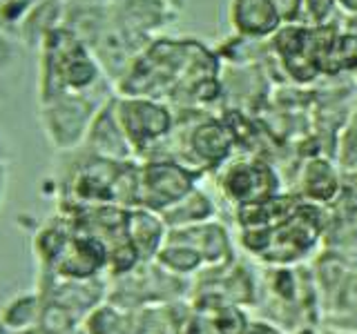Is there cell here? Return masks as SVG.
Listing matches in <instances>:
<instances>
[{
    "instance_id": "1",
    "label": "cell",
    "mask_w": 357,
    "mask_h": 334,
    "mask_svg": "<svg viewBox=\"0 0 357 334\" xmlns=\"http://www.w3.org/2000/svg\"><path fill=\"white\" fill-rule=\"evenodd\" d=\"M100 107L85 94H63L40 103V125L56 150H74L85 138Z\"/></svg>"
},
{
    "instance_id": "2",
    "label": "cell",
    "mask_w": 357,
    "mask_h": 334,
    "mask_svg": "<svg viewBox=\"0 0 357 334\" xmlns=\"http://www.w3.org/2000/svg\"><path fill=\"white\" fill-rule=\"evenodd\" d=\"M116 114L130 145L156 141L170 129V114L159 103L141 96H130L116 103Z\"/></svg>"
},
{
    "instance_id": "3",
    "label": "cell",
    "mask_w": 357,
    "mask_h": 334,
    "mask_svg": "<svg viewBox=\"0 0 357 334\" xmlns=\"http://www.w3.org/2000/svg\"><path fill=\"white\" fill-rule=\"evenodd\" d=\"M228 20L234 31L248 38L273 36L284 22L275 0H230Z\"/></svg>"
},
{
    "instance_id": "4",
    "label": "cell",
    "mask_w": 357,
    "mask_h": 334,
    "mask_svg": "<svg viewBox=\"0 0 357 334\" xmlns=\"http://www.w3.org/2000/svg\"><path fill=\"white\" fill-rule=\"evenodd\" d=\"M87 145L98 159L105 161H116V159H128L130 156V141L123 132V125L116 114V103H103L96 111L87 132Z\"/></svg>"
},
{
    "instance_id": "5",
    "label": "cell",
    "mask_w": 357,
    "mask_h": 334,
    "mask_svg": "<svg viewBox=\"0 0 357 334\" xmlns=\"http://www.w3.org/2000/svg\"><path fill=\"white\" fill-rule=\"evenodd\" d=\"M67 0H38L18 27V38L29 49H38L54 29L65 25Z\"/></svg>"
},
{
    "instance_id": "6",
    "label": "cell",
    "mask_w": 357,
    "mask_h": 334,
    "mask_svg": "<svg viewBox=\"0 0 357 334\" xmlns=\"http://www.w3.org/2000/svg\"><path fill=\"white\" fill-rule=\"evenodd\" d=\"M45 310V296L38 289L20 292L11 296L0 310V323L11 332H33L40 326V317Z\"/></svg>"
},
{
    "instance_id": "7",
    "label": "cell",
    "mask_w": 357,
    "mask_h": 334,
    "mask_svg": "<svg viewBox=\"0 0 357 334\" xmlns=\"http://www.w3.org/2000/svg\"><path fill=\"white\" fill-rule=\"evenodd\" d=\"M74 239V234L63 230L61 225H43L38 234L33 237V256L40 265V274H54L59 267L63 254L70 248V243Z\"/></svg>"
},
{
    "instance_id": "8",
    "label": "cell",
    "mask_w": 357,
    "mask_h": 334,
    "mask_svg": "<svg viewBox=\"0 0 357 334\" xmlns=\"http://www.w3.org/2000/svg\"><path fill=\"white\" fill-rule=\"evenodd\" d=\"M143 181H145V189L152 196H159L161 200H165V203L181 196L188 187L183 172L174 165H163V163L150 165L143 174Z\"/></svg>"
},
{
    "instance_id": "9",
    "label": "cell",
    "mask_w": 357,
    "mask_h": 334,
    "mask_svg": "<svg viewBox=\"0 0 357 334\" xmlns=\"http://www.w3.org/2000/svg\"><path fill=\"white\" fill-rule=\"evenodd\" d=\"M134 328L130 326V319L119 315L112 308H100L92 312L87 319V334H132Z\"/></svg>"
},
{
    "instance_id": "10",
    "label": "cell",
    "mask_w": 357,
    "mask_h": 334,
    "mask_svg": "<svg viewBox=\"0 0 357 334\" xmlns=\"http://www.w3.org/2000/svg\"><path fill=\"white\" fill-rule=\"evenodd\" d=\"M228 145H230V136L219 125H215V122L204 125L195 134V148L206 159H223V154L228 152Z\"/></svg>"
},
{
    "instance_id": "11",
    "label": "cell",
    "mask_w": 357,
    "mask_h": 334,
    "mask_svg": "<svg viewBox=\"0 0 357 334\" xmlns=\"http://www.w3.org/2000/svg\"><path fill=\"white\" fill-rule=\"evenodd\" d=\"M38 0H0V29L3 31H18L22 20L27 18L31 7Z\"/></svg>"
},
{
    "instance_id": "12",
    "label": "cell",
    "mask_w": 357,
    "mask_h": 334,
    "mask_svg": "<svg viewBox=\"0 0 357 334\" xmlns=\"http://www.w3.org/2000/svg\"><path fill=\"white\" fill-rule=\"evenodd\" d=\"M16 61H18V45L11 40L7 31L0 29V74L11 70Z\"/></svg>"
},
{
    "instance_id": "13",
    "label": "cell",
    "mask_w": 357,
    "mask_h": 334,
    "mask_svg": "<svg viewBox=\"0 0 357 334\" xmlns=\"http://www.w3.org/2000/svg\"><path fill=\"white\" fill-rule=\"evenodd\" d=\"M161 259L167 265L178 267V270H185V267H192L197 263V254H192V252H181V250H172V252H163Z\"/></svg>"
},
{
    "instance_id": "14",
    "label": "cell",
    "mask_w": 357,
    "mask_h": 334,
    "mask_svg": "<svg viewBox=\"0 0 357 334\" xmlns=\"http://www.w3.org/2000/svg\"><path fill=\"white\" fill-rule=\"evenodd\" d=\"M107 3L109 0H67V5H72V7H98Z\"/></svg>"
},
{
    "instance_id": "15",
    "label": "cell",
    "mask_w": 357,
    "mask_h": 334,
    "mask_svg": "<svg viewBox=\"0 0 357 334\" xmlns=\"http://www.w3.org/2000/svg\"><path fill=\"white\" fill-rule=\"evenodd\" d=\"M167 3H170L172 7H176L178 11H181V9L185 7V3H188V0H167Z\"/></svg>"
},
{
    "instance_id": "16",
    "label": "cell",
    "mask_w": 357,
    "mask_h": 334,
    "mask_svg": "<svg viewBox=\"0 0 357 334\" xmlns=\"http://www.w3.org/2000/svg\"><path fill=\"white\" fill-rule=\"evenodd\" d=\"M0 334H14V332H11L9 328H5L3 323H0Z\"/></svg>"
}]
</instances>
